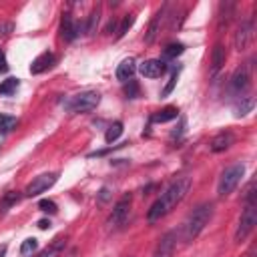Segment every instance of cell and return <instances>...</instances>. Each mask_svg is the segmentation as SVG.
Returning <instances> with one entry per match:
<instances>
[{"instance_id": "6da1fadb", "label": "cell", "mask_w": 257, "mask_h": 257, "mask_svg": "<svg viewBox=\"0 0 257 257\" xmlns=\"http://www.w3.org/2000/svg\"><path fill=\"white\" fill-rule=\"evenodd\" d=\"M191 177H177L175 181H171L169 185H167V189L161 193V197L151 205V209L147 211V221L149 223H157V221H161L163 217H167L185 197H187V193H189V189H191Z\"/></svg>"}, {"instance_id": "7a4b0ae2", "label": "cell", "mask_w": 257, "mask_h": 257, "mask_svg": "<svg viewBox=\"0 0 257 257\" xmlns=\"http://www.w3.org/2000/svg\"><path fill=\"white\" fill-rule=\"evenodd\" d=\"M213 203H201V205H197L191 213H189V217L185 219V223H183V241L185 243H191V241H195L197 237H199V233L205 229V225L211 221V217H213Z\"/></svg>"}, {"instance_id": "3957f363", "label": "cell", "mask_w": 257, "mask_h": 257, "mask_svg": "<svg viewBox=\"0 0 257 257\" xmlns=\"http://www.w3.org/2000/svg\"><path fill=\"white\" fill-rule=\"evenodd\" d=\"M98 102H100V94L96 90H82L70 96L68 100H64V108L68 112H90L98 106Z\"/></svg>"}, {"instance_id": "277c9868", "label": "cell", "mask_w": 257, "mask_h": 257, "mask_svg": "<svg viewBox=\"0 0 257 257\" xmlns=\"http://www.w3.org/2000/svg\"><path fill=\"white\" fill-rule=\"evenodd\" d=\"M245 173V165L243 163H235L231 167H227L221 177H219V183H217V195L219 197H227L235 191V187L241 183V177Z\"/></svg>"}, {"instance_id": "5b68a950", "label": "cell", "mask_w": 257, "mask_h": 257, "mask_svg": "<svg viewBox=\"0 0 257 257\" xmlns=\"http://www.w3.org/2000/svg\"><path fill=\"white\" fill-rule=\"evenodd\" d=\"M255 225H257V207H255V203H247L245 209H243V213H241L237 231H235V241L237 243H243L251 235V231L255 229Z\"/></svg>"}, {"instance_id": "8992f818", "label": "cell", "mask_w": 257, "mask_h": 257, "mask_svg": "<svg viewBox=\"0 0 257 257\" xmlns=\"http://www.w3.org/2000/svg\"><path fill=\"white\" fill-rule=\"evenodd\" d=\"M131 203H133V195L131 193H124L116 201V205H114V209H112V213L108 217V225L110 227H122L126 223V219L131 215Z\"/></svg>"}, {"instance_id": "52a82bcc", "label": "cell", "mask_w": 257, "mask_h": 257, "mask_svg": "<svg viewBox=\"0 0 257 257\" xmlns=\"http://www.w3.org/2000/svg\"><path fill=\"white\" fill-rule=\"evenodd\" d=\"M56 181H58V173H44V175H38V177H34V179L28 183V187L24 189V195H26V197H38V195L46 193Z\"/></svg>"}, {"instance_id": "ba28073f", "label": "cell", "mask_w": 257, "mask_h": 257, "mask_svg": "<svg viewBox=\"0 0 257 257\" xmlns=\"http://www.w3.org/2000/svg\"><path fill=\"white\" fill-rule=\"evenodd\" d=\"M249 84H251V64L245 62V64H241L233 72V76H231V88L235 92H245L249 88Z\"/></svg>"}, {"instance_id": "9c48e42d", "label": "cell", "mask_w": 257, "mask_h": 257, "mask_svg": "<svg viewBox=\"0 0 257 257\" xmlns=\"http://www.w3.org/2000/svg\"><path fill=\"white\" fill-rule=\"evenodd\" d=\"M137 70L145 76V78H159L167 72V64L161 60V58H149V60H143Z\"/></svg>"}, {"instance_id": "30bf717a", "label": "cell", "mask_w": 257, "mask_h": 257, "mask_svg": "<svg viewBox=\"0 0 257 257\" xmlns=\"http://www.w3.org/2000/svg\"><path fill=\"white\" fill-rule=\"evenodd\" d=\"M175 245H177V233L175 231H167L161 237V241L157 243V247L153 251V257H173Z\"/></svg>"}, {"instance_id": "8fae6325", "label": "cell", "mask_w": 257, "mask_h": 257, "mask_svg": "<svg viewBox=\"0 0 257 257\" xmlns=\"http://www.w3.org/2000/svg\"><path fill=\"white\" fill-rule=\"evenodd\" d=\"M251 40H253V22H251V20H245V22H241V26L237 28V34H235V48H237V50H245Z\"/></svg>"}, {"instance_id": "7c38bea8", "label": "cell", "mask_w": 257, "mask_h": 257, "mask_svg": "<svg viewBox=\"0 0 257 257\" xmlns=\"http://www.w3.org/2000/svg\"><path fill=\"white\" fill-rule=\"evenodd\" d=\"M167 18V6H163L155 16H153V20H151V24H149V30H147V34H145V42L147 44H153L155 40H157V36H159V32H161V22Z\"/></svg>"}, {"instance_id": "4fadbf2b", "label": "cell", "mask_w": 257, "mask_h": 257, "mask_svg": "<svg viewBox=\"0 0 257 257\" xmlns=\"http://www.w3.org/2000/svg\"><path fill=\"white\" fill-rule=\"evenodd\" d=\"M80 32V26L72 20L70 14H62V20H60V36L66 40V42H72Z\"/></svg>"}, {"instance_id": "5bb4252c", "label": "cell", "mask_w": 257, "mask_h": 257, "mask_svg": "<svg viewBox=\"0 0 257 257\" xmlns=\"http://www.w3.org/2000/svg\"><path fill=\"white\" fill-rule=\"evenodd\" d=\"M56 62V56H54V52H42V54H38L34 60H32V64H30V72L32 74H42L44 70H48L52 64Z\"/></svg>"}, {"instance_id": "9a60e30c", "label": "cell", "mask_w": 257, "mask_h": 257, "mask_svg": "<svg viewBox=\"0 0 257 257\" xmlns=\"http://www.w3.org/2000/svg\"><path fill=\"white\" fill-rule=\"evenodd\" d=\"M233 141H235L233 133H231V131H223V133H219L217 137L211 139L209 149H211L213 153H223V151H227V149L233 145Z\"/></svg>"}, {"instance_id": "2e32d148", "label": "cell", "mask_w": 257, "mask_h": 257, "mask_svg": "<svg viewBox=\"0 0 257 257\" xmlns=\"http://www.w3.org/2000/svg\"><path fill=\"white\" fill-rule=\"evenodd\" d=\"M135 72H137V62H135V58H124L118 66H116V78L120 80V82H126V80H131L133 76H135Z\"/></svg>"}, {"instance_id": "e0dca14e", "label": "cell", "mask_w": 257, "mask_h": 257, "mask_svg": "<svg viewBox=\"0 0 257 257\" xmlns=\"http://www.w3.org/2000/svg\"><path fill=\"white\" fill-rule=\"evenodd\" d=\"M225 58H227V54H225L223 44H215V46H213V52H211V72H213V74H217V72L223 68Z\"/></svg>"}, {"instance_id": "ac0fdd59", "label": "cell", "mask_w": 257, "mask_h": 257, "mask_svg": "<svg viewBox=\"0 0 257 257\" xmlns=\"http://www.w3.org/2000/svg\"><path fill=\"white\" fill-rule=\"evenodd\" d=\"M179 116V108L177 106H165L161 108L159 112L153 114V120L155 122H169V120H175Z\"/></svg>"}, {"instance_id": "d6986e66", "label": "cell", "mask_w": 257, "mask_h": 257, "mask_svg": "<svg viewBox=\"0 0 257 257\" xmlns=\"http://www.w3.org/2000/svg\"><path fill=\"white\" fill-rule=\"evenodd\" d=\"M64 245H66V239H64V237H56V239H54V241H52V243H50L38 257H58L60 251L64 249Z\"/></svg>"}, {"instance_id": "ffe728a7", "label": "cell", "mask_w": 257, "mask_h": 257, "mask_svg": "<svg viewBox=\"0 0 257 257\" xmlns=\"http://www.w3.org/2000/svg\"><path fill=\"white\" fill-rule=\"evenodd\" d=\"M18 86H20V82H18V78H14V76L2 80V82H0V96H10V94H14Z\"/></svg>"}, {"instance_id": "44dd1931", "label": "cell", "mask_w": 257, "mask_h": 257, "mask_svg": "<svg viewBox=\"0 0 257 257\" xmlns=\"http://www.w3.org/2000/svg\"><path fill=\"white\" fill-rule=\"evenodd\" d=\"M253 106H255V98H253V96H241V102L237 104L235 114H237V116H245L247 112L253 110Z\"/></svg>"}, {"instance_id": "7402d4cb", "label": "cell", "mask_w": 257, "mask_h": 257, "mask_svg": "<svg viewBox=\"0 0 257 257\" xmlns=\"http://www.w3.org/2000/svg\"><path fill=\"white\" fill-rule=\"evenodd\" d=\"M120 135H122V122H120V120H114V122L106 128V133H104V141L110 145V143H114Z\"/></svg>"}, {"instance_id": "603a6c76", "label": "cell", "mask_w": 257, "mask_h": 257, "mask_svg": "<svg viewBox=\"0 0 257 257\" xmlns=\"http://www.w3.org/2000/svg\"><path fill=\"white\" fill-rule=\"evenodd\" d=\"M183 52H185V44H181V42H171V44L165 46L163 56H165V58H177V56H181Z\"/></svg>"}, {"instance_id": "cb8c5ba5", "label": "cell", "mask_w": 257, "mask_h": 257, "mask_svg": "<svg viewBox=\"0 0 257 257\" xmlns=\"http://www.w3.org/2000/svg\"><path fill=\"white\" fill-rule=\"evenodd\" d=\"M98 20H100V8L96 6L90 14H88V20H86V34H94L96 32V26H98Z\"/></svg>"}, {"instance_id": "d4e9b609", "label": "cell", "mask_w": 257, "mask_h": 257, "mask_svg": "<svg viewBox=\"0 0 257 257\" xmlns=\"http://www.w3.org/2000/svg\"><path fill=\"white\" fill-rule=\"evenodd\" d=\"M20 201V195H18V191L14 193V191H8L4 197H2V201H0V211H6V209H10L12 205H16Z\"/></svg>"}, {"instance_id": "484cf974", "label": "cell", "mask_w": 257, "mask_h": 257, "mask_svg": "<svg viewBox=\"0 0 257 257\" xmlns=\"http://www.w3.org/2000/svg\"><path fill=\"white\" fill-rule=\"evenodd\" d=\"M135 18H137V14H133V12L122 18V22H120V26H118V32H116V38H122V36L128 32V28L135 24Z\"/></svg>"}, {"instance_id": "4316f807", "label": "cell", "mask_w": 257, "mask_h": 257, "mask_svg": "<svg viewBox=\"0 0 257 257\" xmlns=\"http://www.w3.org/2000/svg\"><path fill=\"white\" fill-rule=\"evenodd\" d=\"M16 124H18V118H16V116L0 114V133H8V131H12Z\"/></svg>"}, {"instance_id": "83f0119b", "label": "cell", "mask_w": 257, "mask_h": 257, "mask_svg": "<svg viewBox=\"0 0 257 257\" xmlns=\"http://www.w3.org/2000/svg\"><path fill=\"white\" fill-rule=\"evenodd\" d=\"M36 247H38V241H36L34 237H28V239H24L22 245H20V255H30V253L36 251Z\"/></svg>"}, {"instance_id": "f1b7e54d", "label": "cell", "mask_w": 257, "mask_h": 257, "mask_svg": "<svg viewBox=\"0 0 257 257\" xmlns=\"http://www.w3.org/2000/svg\"><path fill=\"white\" fill-rule=\"evenodd\" d=\"M124 94H126V98H137V96H141V88H139V84H137L133 78L124 82Z\"/></svg>"}, {"instance_id": "f546056e", "label": "cell", "mask_w": 257, "mask_h": 257, "mask_svg": "<svg viewBox=\"0 0 257 257\" xmlns=\"http://www.w3.org/2000/svg\"><path fill=\"white\" fill-rule=\"evenodd\" d=\"M38 209H40V211H44V213H50V215L58 211L56 203H54V201H50V199H40V201H38Z\"/></svg>"}, {"instance_id": "4dcf8cb0", "label": "cell", "mask_w": 257, "mask_h": 257, "mask_svg": "<svg viewBox=\"0 0 257 257\" xmlns=\"http://www.w3.org/2000/svg\"><path fill=\"white\" fill-rule=\"evenodd\" d=\"M177 78H179V68H177V70H173V74H171V78H169V82H167V86L163 88V92H161V96H169V94L173 92V88H175V84H177Z\"/></svg>"}, {"instance_id": "1f68e13d", "label": "cell", "mask_w": 257, "mask_h": 257, "mask_svg": "<svg viewBox=\"0 0 257 257\" xmlns=\"http://www.w3.org/2000/svg\"><path fill=\"white\" fill-rule=\"evenodd\" d=\"M6 70H8V60H6L4 50L0 48V72H6Z\"/></svg>"}, {"instance_id": "d6a6232c", "label": "cell", "mask_w": 257, "mask_h": 257, "mask_svg": "<svg viewBox=\"0 0 257 257\" xmlns=\"http://www.w3.org/2000/svg\"><path fill=\"white\" fill-rule=\"evenodd\" d=\"M38 227H40V229H48V227H50V221H48V219H40V221H38Z\"/></svg>"}, {"instance_id": "836d02e7", "label": "cell", "mask_w": 257, "mask_h": 257, "mask_svg": "<svg viewBox=\"0 0 257 257\" xmlns=\"http://www.w3.org/2000/svg\"><path fill=\"white\" fill-rule=\"evenodd\" d=\"M12 30V24H4V26H0V34H8Z\"/></svg>"}, {"instance_id": "e575fe53", "label": "cell", "mask_w": 257, "mask_h": 257, "mask_svg": "<svg viewBox=\"0 0 257 257\" xmlns=\"http://www.w3.org/2000/svg\"><path fill=\"white\" fill-rule=\"evenodd\" d=\"M108 199V189H102L100 191V201H106Z\"/></svg>"}, {"instance_id": "d590c367", "label": "cell", "mask_w": 257, "mask_h": 257, "mask_svg": "<svg viewBox=\"0 0 257 257\" xmlns=\"http://www.w3.org/2000/svg\"><path fill=\"white\" fill-rule=\"evenodd\" d=\"M6 255V245H0V257H4Z\"/></svg>"}]
</instances>
